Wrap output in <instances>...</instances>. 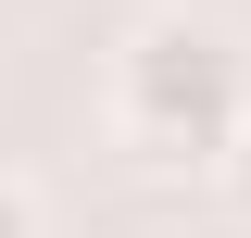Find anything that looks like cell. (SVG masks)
Listing matches in <instances>:
<instances>
[{
    "label": "cell",
    "instance_id": "3",
    "mask_svg": "<svg viewBox=\"0 0 251 238\" xmlns=\"http://www.w3.org/2000/svg\"><path fill=\"white\" fill-rule=\"evenodd\" d=\"M0 238H50V226H38V188H25V176H0Z\"/></svg>",
    "mask_w": 251,
    "mask_h": 238
},
{
    "label": "cell",
    "instance_id": "2",
    "mask_svg": "<svg viewBox=\"0 0 251 238\" xmlns=\"http://www.w3.org/2000/svg\"><path fill=\"white\" fill-rule=\"evenodd\" d=\"M214 188H226V213H239V226H251V125H239V138L214 150Z\"/></svg>",
    "mask_w": 251,
    "mask_h": 238
},
{
    "label": "cell",
    "instance_id": "1",
    "mask_svg": "<svg viewBox=\"0 0 251 238\" xmlns=\"http://www.w3.org/2000/svg\"><path fill=\"white\" fill-rule=\"evenodd\" d=\"M251 125V50L201 13H151V25H126L113 50V138L138 163H201L214 176V150Z\"/></svg>",
    "mask_w": 251,
    "mask_h": 238
}]
</instances>
